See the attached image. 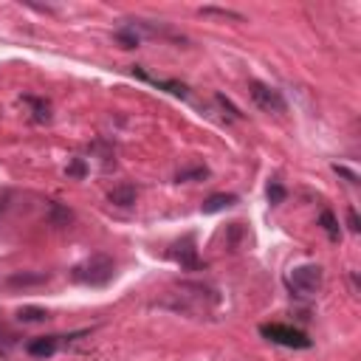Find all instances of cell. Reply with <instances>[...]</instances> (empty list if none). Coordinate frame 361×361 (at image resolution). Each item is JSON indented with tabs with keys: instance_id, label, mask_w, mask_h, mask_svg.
Here are the masks:
<instances>
[{
	"instance_id": "obj_8",
	"label": "cell",
	"mask_w": 361,
	"mask_h": 361,
	"mask_svg": "<svg viewBox=\"0 0 361 361\" xmlns=\"http://www.w3.org/2000/svg\"><path fill=\"white\" fill-rule=\"evenodd\" d=\"M237 195H231V192H215V195H209L203 203H200V212L203 215H218V212H226V209H231V206H237Z\"/></svg>"
},
{
	"instance_id": "obj_6",
	"label": "cell",
	"mask_w": 361,
	"mask_h": 361,
	"mask_svg": "<svg viewBox=\"0 0 361 361\" xmlns=\"http://www.w3.org/2000/svg\"><path fill=\"white\" fill-rule=\"evenodd\" d=\"M133 76H138V79H144V82H149V85H156L158 90H167V94H172V96H178V99H189L192 94H189V87L184 85V82H178V79H158V76H149L144 68H133Z\"/></svg>"
},
{
	"instance_id": "obj_1",
	"label": "cell",
	"mask_w": 361,
	"mask_h": 361,
	"mask_svg": "<svg viewBox=\"0 0 361 361\" xmlns=\"http://www.w3.org/2000/svg\"><path fill=\"white\" fill-rule=\"evenodd\" d=\"M113 277H116V265L107 254H94L71 268V280L90 288H105L107 282H113Z\"/></svg>"
},
{
	"instance_id": "obj_10",
	"label": "cell",
	"mask_w": 361,
	"mask_h": 361,
	"mask_svg": "<svg viewBox=\"0 0 361 361\" xmlns=\"http://www.w3.org/2000/svg\"><path fill=\"white\" fill-rule=\"evenodd\" d=\"M136 187L133 184H122V187H113L110 189V195H107V200L113 203V206H122V209H127V206H133L136 203Z\"/></svg>"
},
{
	"instance_id": "obj_22",
	"label": "cell",
	"mask_w": 361,
	"mask_h": 361,
	"mask_svg": "<svg viewBox=\"0 0 361 361\" xmlns=\"http://www.w3.org/2000/svg\"><path fill=\"white\" fill-rule=\"evenodd\" d=\"M333 169H336V172H339L342 178H347V180H350V184H358V175H355L353 169H347V167H342V164H336Z\"/></svg>"
},
{
	"instance_id": "obj_17",
	"label": "cell",
	"mask_w": 361,
	"mask_h": 361,
	"mask_svg": "<svg viewBox=\"0 0 361 361\" xmlns=\"http://www.w3.org/2000/svg\"><path fill=\"white\" fill-rule=\"evenodd\" d=\"M265 195H268V203L271 206H280L285 198H288V189L282 187V180H268V189H265Z\"/></svg>"
},
{
	"instance_id": "obj_15",
	"label": "cell",
	"mask_w": 361,
	"mask_h": 361,
	"mask_svg": "<svg viewBox=\"0 0 361 361\" xmlns=\"http://www.w3.org/2000/svg\"><path fill=\"white\" fill-rule=\"evenodd\" d=\"M203 178H209V169L206 167H187V169H180L178 175H175V180L178 184H192V180H203Z\"/></svg>"
},
{
	"instance_id": "obj_16",
	"label": "cell",
	"mask_w": 361,
	"mask_h": 361,
	"mask_svg": "<svg viewBox=\"0 0 361 361\" xmlns=\"http://www.w3.org/2000/svg\"><path fill=\"white\" fill-rule=\"evenodd\" d=\"M319 226L327 231L330 240H342V229H339V220H336L333 212H322V215H319Z\"/></svg>"
},
{
	"instance_id": "obj_9",
	"label": "cell",
	"mask_w": 361,
	"mask_h": 361,
	"mask_svg": "<svg viewBox=\"0 0 361 361\" xmlns=\"http://www.w3.org/2000/svg\"><path fill=\"white\" fill-rule=\"evenodd\" d=\"M51 274H45V271H14V274H9L6 285L12 288H25V285H43L48 282Z\"/></svg>"
},
{
	"instance_id": "obj_20",
	"label": "cell",
	"mask_w": 361,
	"mask_h": 361,
	"mask_svg": "<svg viewBox=\"0 0 361 361\" xmlns=\"http://www.w3.org/2000/svg\"><path fill=\"white\" fill-rule=\"evenodd\" d=\"M74 215H71V209H63L59 203H51V223H68Z\"/></svg>"
},
{
	"instance_id": "obj_13",
	"label": "cell",
	"mask_w": 361,
	"mask_h": 361,
	"mask_svg": "<svg viewBox=\"0 0 361 361\" xmlns=\"http://www.w3.org/2000/svg\"><path fill=\"white\" fill-rule=\"evenodd\" d=\"M113 37H116V43L122 45V48H138V43H141V37L130 28V23L122 25V28H116V34H113Z\"/></svg>"
},
{
	"instance_id": "obj_2",
	"label": "cell",
	"mask_w": 361,
	"mask_h": 361,
	"mask_svg": "<svg viewBox=\"0 0 361 361\" xmlns=\"http://www.w3.org/2000/svg\"><path fill=\"white\" fill-rule=\"evenodd\" d=\"M285 285L296 299H313L322 285H324V271L316 262H302V265H293L288 274H285Z\"/></svg>"
},
{
	"instance_id": "obj_4",
	"label": "cell",
	"mask_w": 361,
	"mask_h": 361,
	"mask_svg": "<svg viewBox=\"0 0 361 361\" xmlns=\"http://www.w3.org/2000/svg\"><path fill=\"white\" fill-rule=\"evenodd\" d=\"M249 94L254 99V105L265 113H288V102L282 96V90H277L274 85H265L260 79L249 82Z\"/></svg>"
},
{
	"instance_id": "obj_21",
	"label": "cell",
	"mask_w": 361,
	"mask_h": 361,
	"mask_svg": "<svg viewBox=\"0 0 361 361\" xmlns=\"http://www.w3.org/2000/svg\"><path fill=\"white\" fill-rule=\"evenodd\" d=\"M347 229L350 231H361V220H358V212H355L353 206L347 209Z\"/></svg>"
},
{
	"instance_id": "obj_19",
	"label": "cell",
	"mask_w": 361,
	"mask_h": 361,
	"mask_svg": "<svg viewBox=\"0 0 361 361\" xmlns=\"http://www.w3.org/2000/svg\"><path fill=\"white\" fill-rule=\"evenodd\" d=\"M215 102L223 107V110H229V118H243V113H240V107L229 99V96H223V94H215Z\"/></svg>"
},
{
	"instance_id": "obj_12",
	"label": "cell",
	"mask_w": 361,
	"mask_h": 361,
	"mask_svg": "<svg viewBox=\"0 0 361 361\" xmlns=\"http://www.w3.org/2000/svg\"><path fill=\"white\" fill-rule=\"evenodd\" d=\"M23 102L34 107V122H40V125L51 122V105L45 99H40V96H23Z\"/></svg>"
},
{
	"instance_id": "obj_7",
	"label": "cell",
	"mask_w": 361,
	"mask_h": 361,
	"mask_svg": "<svg viewBox=\"0 0 361 361\" xmlns=\"http://www.w3.org/2000/svg\"><path fill=\"white\" fill-rule=\"evenodd\" d=\"M63 339L65 336H40V339H32V342L25 344V353L34 355V358H51L59 350V344H63Z\"/></svg>"
},
{
	"instance_id": "obj_5",
	"label": "cell",
	"mask_w": 361,
	"mask_h": 361,
	"mask_svg": "<svg viewBox=\"0 0 361 361\" xmlns=\"http://www.w3.org/2000/svg\"><path fill=\"white\" fill-rule=\"evenodd\" d=\"M169 257L180 265V268H200V260H198V249H195V237L187 234L184 240H178V243L172 246Z\"/></svg>"
},
{
	"instance_id": "obj_3",
	"label": "cell",
	"mask_w": 361,
	"mask_h": 361,
	"mask_svg": "<svg viewBox=\"0 0 361 361\" xmlns=\"http://www.w3.org/2000/svg\"><path fill=\"white\" fill-rule=\"evenodd\" d=\"M260 333H262L268 342L280 344V347H291V350H308V347H313V342L302 333V330H296V327H291V324H282V322L262 324Z\"/></svg>"
},
{
	"instance_id": "obj_18",
	"label": "cell",
	"mask_w": 361,
	"mask_h": 361,
	"mask_svg": "<svg viewBox=\"0 0 361 361\" xmlns=\"http://www.w3.org/2000/svg\"><path fill=\"white\" fill-rule=\"evenodd\" d=\"M65 175H68V178H76V180H82V178L87 175V164H85V158H74V161L68 164Z\"/></svg>"
},
{
	"instance_id": "obj_11",
	"label": "cell",
	"mask_w": 361,
	"mask_h": 361,
	"mask_svg": "<svg viewBox=\"0 0 361 361\" xmlns=\"http://www.w3.org/2000/svg\"><path fill=\"white\" fill-rule=\"evenodd\" d=\"M198 14H200V17H220V20H231V23H243V20H246L240 12L226 9V6H200Z\"/></svg>"
},
{
	"instance_id": "obj_14",
	"label": "cell",
	"mask_w": 361,
	"mask_h": 361,
	"mask_svg": "<svg viewBox=\"0 0 361 361\" xmlns=\"http://www.w3.org/2000/svg\"><path fill=\"white\" fill-rule=\"evenodd\" d=\"M17 319H20V322H25V324H34V322H45V319H51V316H48V311H45V308L25 305V308H20V311H17Z\"/></svg>"
}]
</instances>
